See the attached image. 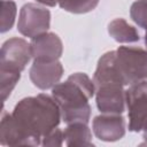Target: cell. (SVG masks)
<instances>
[{
    "label": "cell",
    "instance_id": "cell-15",
    "mask_svg": "<svg viewBox=\"0 0 147 147\" xmlns=\"http://www.w3.org/2000/svg\"><path fill=\"white\" fill-rule=\"evenodd\" d=\"M21 78V71L11 68L0 67V92H1V100L5 102L7 98L10 95L11 91L16 86Z\"/></svg>",
    "mask_w": 147,
    "mask_h": 147
},
{
    "label": "cell",
    "instance_id": "cell-12",
    "mask_svg": "<svg viewBox=\"0 0 147 147\" xmlns=\"http://www.w3.org/2000/svg\"><path fill=\"white\" fill-rule=\"evenodd\" d=\"M93 82L95 88L105 84H121L124 86L116 65V51L107 52L99 59Z\"/></svg>",
    "mask_w": 147,
    "mask_h": 147
},
{
    "label": "cell",
    "instance_id": "cell-13",
    "mask_svg": "<svg viewBox=\"0 0 147 147\" xmlns=\"http://www.w3.org/2000/svg\"><path fill=\"white\" fill-rule=\"evenodd\" d=\"M63 133L67 146H93L92 132L85 122L69 123Z\"/></svg>",
    "mask_w": 147,
    "mask_h": 147
},
{
    "label": "cell",
    "instance_id": "cell-7",
    "mask_svg": "<svg viewBox=\"0 0 147 147\" xmlns=\"http://www.w3.org/2000/svg\"><path fill=\"white\" fill-rule=\"evenodd\" d=\"M96 107L101 113L122 114L125 110V91L121 84H105L95 88Z\"/></svg>",
    "mask_w": 147,
    "mask_h": 147
},
{
    "label": "cell",
    "instance_id": "cell-2",
    "mask_svg": "<svg viewBox=\"0 0 147 147\" xmlns=\"http://www.w3.org/2000/svg\"><path fill=\"white\" fill-rule=\"evenodd\" d=\"M95 94V85L84 72H76L63 83L52 88V96L60 107L61 117L64 123L85 122L88 123L91 106L88 99Z\"/></svg>",
    "mask_w": 147,
    "mask_h": 147
},
{
    "label": "cell",
    "instance_id": "cell-8",
    "mask_svg": "<svg viewBox=\"0 0 147 147\" xmlns=\"http://www.w3.org/2000/svg\"><path fill=\"white\" fill-rule=\"evenodd\" d=\"M92 129L98 139L102 141H117L125 134V121L121 114L102 113L94 117Z\"/></svg>",
    "mask_w": 147,
    "mask_h": 147
},
{
    "label": "cell",
    "instance_id": "cell-3",
    "mask_svg": "<svg viewBox=\"0 0 147 147\" xmlns=\"http://www.w3.org/2000/svg\"><path fill=\"white\" fill-rule=\"evenodd\" d=\"M116 65L124 86L147 79V49L119 46L116 49Z\"/></svg>",
    "mask_w": 147,
    "mask_h": 147
},
{
    "label": "cell",
    "instance_id": "cell-9",
    "mask_svg": "<svg viewBox=\"0 0 147 147\" xmlns=\"http://www.w3.org/2000/svg\"><path fill=\"white\" fill-rule=\"evenodd\" d=\"M29 74L34 86L40 90H48L59 84L63 75V67L59 60L33 61Z\"/></svg>",
    "mask_w": 147,
    "mask_h": 147
},
{
    "label": "cell",
    "instance_id": "cell-10",
    "mask_svg": "<svg viewBox=\"0 0 147 147\" xmlns=\"http://www.w3.org/2000/svg\"><path fill=\"white\" fill-rule=\"evenodd\" d=\"M30 46L33 61H55L63 52L62 41L54 32H45L32 38Z\"/></svg>",
    "mask_w": 147,
    "mask_h": 147
},
{
    "label": "cell",
    "instance_id": "cell-16",
    "mask_svg": "<svg viewBox=\"0 0 147 147\" xmlns=\"http://www.w3.org/2000/svg\"><path fill=\"white\" fill-rule=\"evenodd\" d=\"M16 13H17V7L13 0H1V9H0L1 33H5L13 28L16 18Z\"/></svg>",
    "mask_w": 147,
    "mask_h": 147
},
{
    "label": "cell",
    "instance_id": "cell-1",
    "mask_svg": "<svg viewBox=\"0 0 147 147\" xmlns=\"http://www.w3.org/2000/svg\"><path fill=\"white\" fill-rule=\"evenodd\" d=\"M11 115L36 146L40 145L41 139L57 127L62 118L55 99L45 93L22 99L15 106Z\"/></svg>",
    "mask_w": 147,
    "mask_h": 147
},
{
    "label": "cell",
    "instance_id": "cell-4",
    "mask_svg": "<svg viewBox=\"0 0 147 147\" xmlns=\"http://www.w3.org/2000/svg\"><path fill=\"white\" fill-rule=\"evenodd\" d=\"M125 103L129 111V130L140 132L147 130V82L130 85L125 91Z\"/></svg>",
    "mask_w": 147,
    "mask_h": 147
},
{
    "label": "cell",
    "instance_id": "cell-17",
    "mask_svg": "<svg viewBox=\"0 0 147 147\" xmlns=\"http://www.w3.org/2000/svg\"><path fill=\"white\" fill-rule=\"evenodd\" d=\"M100 0H59V6L65 11L85 14L93 10Z\"/></svg>",
    "mask_w": 147,
    "mask_h": 147
},
{
    "label": "cell",
    "instance_id": "cell-5",
    "mask_svg": "<svg viewBox=\"0 0 147 147\" xmlns=\"http://www.w3.org/2000/svg\"><path fill=\"white\" fill-rule=\"evenodd\" d=\"M51 25V13L37 3H25L21 10L17 22V30L21 34L34 38L48 31Z\"/></svg>",
    "mask_w": 147,
    "mask_h": 147
},
{
    "label": "cell",
    "instance_id": "cell-18",
    "mask_svg": "<svg viewBox=\"0 0 147 147\" xmlns=\"http://www.w3.org/2000/svg\"><path fill=\"white\" fill-rule=\"evenodd\" d=\"M130 16L140 28L147 30V0H138L131 5Z\"/></svg>",
    "mask_w": 147,
    "mask_h": 147
},
{
    "label": "cell",
    "instance_id": "cell-22",
    "mask_svg": "<svg viewBox=\"0 0 147 147\" xmlns=\"http://www.w3.org/2000/svg\"><path fill=\"white\" fill-rule=\"evenodd\" d=\"M145 45L147 47V30H146V33H145Z\"/></svg>",
    "mask_w": 147,
    "mask_h": 147
},
{
    "label": "cell",
    "instance_id": "cell-14",
    "mask_svg": "<svg viewBox=\"0 0 147 147\" xmlns=\"http://www.w3.org/2000/svg\"><path fill=\"white\" fill-rule=\"evenodd\" d=\"M108 33L117 42H136L140 39L138 30L124 18H115L108 24Z\"/></svg>",
    "mask_w": 147,
    "mask_h": 147
},
{
    "label": "cell",
    "instance_id": "cell-19",
    "mask_svg": "<svg viewBox=\"0 0 147 147\" xmlns=\"http://www.w3.org/2000/svg\"><path fill=\"white\" fill-rule=\"evenodd\" d=\"M64 142V133L60 129H54L41 139L42 146H62Z\"/></svg>",
    "mask_w": 147,
    "mask_h": 147
},
{
    "label": "cell",
    "instance_id": "cell-11",
    "mask_svg": "<svg viewBox=\"0 0 147 147\" xmlns=\"http://www.w3.org/2000/svg\"><path fill=\"white\" fill-rule=\"evenodd\" d=\"M0 144L2 146H36L13 115L6 113L5 109H2L0 123Z\"/></svg>",
    "mask_w": 147,
    "mask_h": 147
},
{
    "label": "cell",
    "instance_id": "cell-20",
    "mask_svg": "<svg viewBox=\"0 0 147 147\" xmlns=\"http://www.w3.org/2000/svg\"><path fill=\"white\" fill-rule=\"evenodd\" d=\"M37 2L45 5V6H49V7H54L56 3H59V0H36Z\"/></svg>",
    "mask_w": 147,
    "mask_h": 147
},
{
    "label": "cell",
    "instance_id": "cell-21",
    "mask_svg": "<svg viewBox=\"0 0 147 147\" xmlns=\"http://www.w3.org/2000/svg\"><path fill=\"white\" fill-rule=\"evenodd\" d=\"M142 138H144V140H145V141H144L141 145H147V130H145V131H144V137H142Z\"/></svg>",
    "mask_w": 147,
    "mask_h": 147
},
{
    "label": "cell",
    "instance_id": "cell-6",
    "mask_svg": "<svg viewBox=\"0 0 147 147\" xmlns=\"http://www.w3.org/2000/svg\"><path fill=\"white\" fill-rule=\"evenodd\" d=\"M32 59L31 46L23 38L14 37L2 44L0 51V67L24 70Z\"/></svg>",
    "mask_w": 147,
    "mask_h": 147
}]
</instances>
